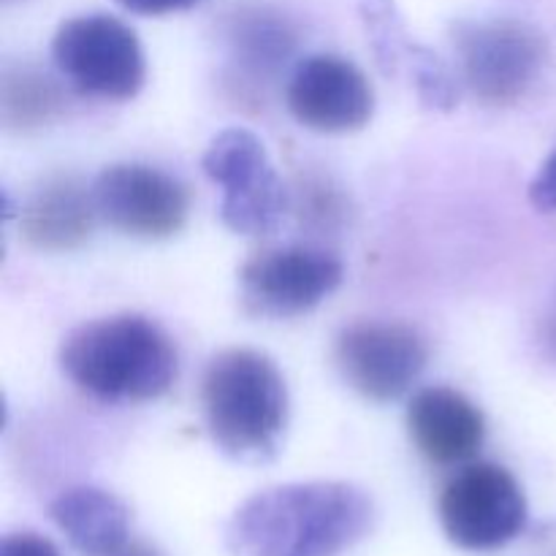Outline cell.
I'll return each instance as SVG.
<instances>
[{
    "mask_svg": "<svg viewBox=\"0 0 556 556\" xmlns=\"http://www.w3.org/2000/svg\"><path fill=\"white\" fill-rule=\"evenodd\" d=\"M372 525V497L353 483H286L233 510L226 546L231 556H342Z\"/></svg>",
    "mask_w": 556,
    "mask_h": 556,
    "instance_id": "cell-1",
    "label": "cell"
},
{
    "mask_svg": "<svg viewBox=\"0 0 556 556\" xmlns=\"http://www.w3.org/2000/svg\"><path fill=\"white\" fill-rule=\"evenodd\" d=\"M334 362L345 383L372 402H394L418 383L429 348L407 324L358 320L334 342Z\"/></svg>",
    "mask_w": 556,
    "mask_h": 556,
    "instance_id": "cell-9",
    "label": "cell"
},
{
    "mask_svg": "<svg viewBox=\"0 0 556 556\" xmlns=\"http://www.w3.org/2000/svg\"><path fill=\"white\" fill-rule=\"evenodd\" d=\"M204 174L223 188L220 217L233 233L264 237L277 231L288 212V190L266 147L244 128H226L201 157Z\"/></svg>",
    "mask_w": 556,
    "mask_h": 556,
    "instance_id": "cell-6",
    "label": "cell"
},
{
    "mask_svg": "<svg viewBox=\"0 0 556 556\" xmlns=\"http://www.w3.org/2000/svg\"><path fill=\"white\" fill-rule=\"evenodd\" d=\"M226 38L233 65L244 76L261 81L277 74L296 49V27L266 3L237 5V11L228 14Z\"/></svg>",
    "mask_w": 556,
    "mask_h": 556,
    "instance_id": "cell-16",
    "label": "cell"
},
{
    "mask_svg": "<svg viewBox=\"0 0 556 556\" xmlns=\"http://www.w3.org/2000/svg\"><path fill=\"white\" fill-rule=\"evenodd\" d=\"M60 369L85 394L103 402H150L177 380L172 337L144 315H112L71 331Z\"/></svg>",
    "mask_w": 556,
    "mask_h": 556,
    "instance_id": "cell-2",
    "label": "cell"
},
{
    "mask_svg": "<svg viewBox=\"0 0 556 556\" xmlns=\"http://www.w3.org/2000/svg\"><path fill=\"white\" fill-rule=\"evenodd\" d=\"M438 516L454 546L465 552H497L525 532V489L505 467L472 462L443 486Z\"/></svg>",
    "mask_w": 556,
    "mask_h": 556,
    "instance_id": "cell-5",
    "label": "cell"
},
{
    "mask_svg": "<svg viewBox=\"0 0 556 556\" xmlns=\"http://www.w3.org/2000/svg\"><path fill=\"white\" fill-rule=\"evenodd\" d=\"M49 516L71 546L90 556L112 554L128 543L130 514L123 500L96 486H74L49 505Z\"/></svg>",
    "mask_w": 556,
    "mask_h": 556,
    "instance_id": "cell-15",
    "label": "cell"
},
{
    "mask_svg": "<svg viewBox=\"0 0 556 556\" xmlns=\"http://www.w3.org/2000/svg\"><path fill=\"white\" fill-rule=\"evenodd\" d=\"M65 98L58 81L36 68H9L0 81V119L5 128L33 130L60 117Z\"/></svg>",
    "mask_w": 556,
    "mask_h": 556,
    "instance_id": "cell-17",
    "label": "cell"
},
{
    "mask_svg": "<svg viewBox=\"0 0 556 556\" xmlns=\"http://www.w3.org/2000/svg\"><path fill=\"white\" fill-rule=\"evenodd\" d=\"M293 117L318 134H353L375 114V90L364 71L340 54H309L286 87Z\"/></svg>",
    "mask_w": 556,
    "mask_h": 556,
    "instance_id": "cell-11",
    "label": "cell"
},
{
    "mask_svg": "<svg viewBox=\"0 0 556 556\" xmlns=\"http://www.w3.org/2000/svg\"><path fill=\"white\" fill-rule=\"evenodd\" d=\"M345 266L318 248H271L244 261L239 293L248 313L258 318H296L318 307L340 288Z\"/></svg>",
    "mask_w": 556,
    "mask_h": 556,
    "instance_id": "cell-8",
    "label": "cell"
},
{
    "mask_svg": "<svg viewBox=\"0 0 556 556\" xmlns=\"http://www.w3.org/2000/svg\"><path fill=\"white\" fill-rule=\"evenodd\" d=\"M98 210L92 188L74 174H54L43 179L27 199L20 215L22 237L43 253L76 250L90 239Z\"/></svg>",
    "mask_w": 556,
    "mask_h": 556,
    "instance_id": "cell-14",
    "label": "cell"
},
{
    "mask_svg": "<svg viewBox=\"0 0 556 556\" xmlns=\"http://www.w3.org/2000/svg\"><path fill=\"white\" fill-rule=\"evenodd\" d=\"M407 432L427 462L440 467L465 465L486 438L483 413L462 391L432 386L413 394L407 405Z\"/></svg>",
    "mask_w": 556,
    "mask_h": 556,
    "instance_id": "cell-12",
    "label": "cell"
},
{
    "mask_svg": "<svg viewBox=\"0 0 556 556\" xmlns=\"http://www.w3.org/2000/svg\"><path fill=\"white\" fill-rule=\"evenodd\" d=\"M201 407L210 438L226 456L266 462L288 424V389L269 356L250 348L223 351L201 378Z\"/></svg>",
    "mask_w": 556,
    "mask_h": 556,
    "instance_id": "cell-3",
    "label": "cell"
},
{
    "mask_svg": "<svg viewBox=\"0 0 556 556\" xmlns=\"http://www.w3.org/2000/svg\"><path fill=\"white\" fill-rule=\"evenodd\" d=\"M103 556H163L157 552L155 546H150V543H141V541H128L125 546L114 548L112 554H103Z\"/></svg>",
    "mask_w": 556,
    "mask_h": 556,
    "instance_id": "cell-21",
    "label": "cell"
},
{
    "mask_svg": "<svg viewBox=\"0 0 556 556\" xmlns=\"http://www.w3.org/2000/svg\"><path fill=\"white\" fill-rule=\"evenodd\" d=\"M530 199L538 210L554 212L556 210V150L543 163L538 177L530 185Z\"/></svg>",
    "mask_w": 556,
    "mask_h": 556,
    "instance_id": "cell-19",
    "label": "cell"
},
{
    "mask_svg": "<svg viewBox=\"0 0 556 556\" xmlns=\"http://www.w3.org/2000/svg\"><path fill=\"white\" fill-rule=\"evenodd\" d=\"M123 9L134 11V14H144V16H163V14H174V11H188L201 5L204 0H117Z\"/></svg>",
    "mask_w": 556,
    "mask_h": 556,
    "instance_id": "cell-20",
    "label": "cell"
},
{
    "mask_svg": "<svg viewBox=\"0 0 556 556\" xmlns=\"http://www.w3.org/2000/svg\"><path fill=\"white\" fill-rule=\"evenodd\" d=\"M358 11L367 25L383 74L407 71L418 98L429 109H451L459 101V85L443 60L427 47L413 41L394 9V0H358Z\"/></svg>",
    "mask_w": 556,
    "mask_h": 556,
    "instance_id": "cell-13",
    "label": "cell"
},
{
    "mask_svg": "<svg viewBox=\"0 0 556 556\" xmlns=\"http://www.w3.org/2000/svg\"><path fill=\"white\" fill-rule=\"evenodd\" d=\"M0 556H60V552L36 532H11L0 543Z\"/></svg>",
    "mask_w": 556,
    "mask_h": 556,
    "instance_id": "cell-18",
    "label": "cell"
},
{
    "mask_svg": "<svg viewBox=\"0 0 556 556\" xmlns=\"http://www.w3.org/2000/svg\"><path fill=\"white\" fill-rule=\"evenodd\" d=\"M98 217L139 239L174 237L185 226L190 195L179 179L144 163H117L92 185Z\"/></svg>",
    "mask_w": 556,
    "mask_h": 556,
    "instance_id": "cell-10",
    "label": "cell"
},
{
    "mask_svg": "<svg viewBox=\"0 0 556 556\" xmlns=\"http://www.w3.org/2000/svg\"><path fill=\"white\" fill-rule=\"evenodd\" d=\"M454 49L465 85L492 106L521 101L546 63V38L519 20L459 22Z\"/></svg>",
    "mask_w": 556,
    "mask_h": 556,
    "instance_id": "cell-7",
    "label": "cell"
},
{
    "mask_svg": "<svg viewBox=\"0 0 556 556\" xmlns=\"http://www.w3.org/2000/svg\"><path fill=\"white\" fill-rule=\"evenodd\" d=\"M52 58L74 90L106 101L134 98L147 76L136 33L109 14H85L63 22L52 38Z\"/></svg>",
    "mask_w": 556,
    "mask_h": 556,
    "instance_id": "cell-4",
    "label": "cell"
}]
</instances>
